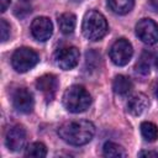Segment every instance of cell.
Here are the masks:
<instances>
[{
    "instance_id": "23",
    "label": "cell",
    "mask_w": 158,
    "mask_h": 158,
    "mask_svg": "<svg viewBox=\"0 0 158 158\" xmlns=\"http://www.w3.org/2000/svg\"><path fill=\"white\" fill-rule=\"evenodd\" d=\"M149 2H151L152 9H153L154 11H157V12H158V0H151Z\"/></svg>"
},
{
    "instance_id": "6",
    "label": "cell",
    "mask_w": 158,
    "mask_h": 158,
    "mask_svg": "<svg viewBox=\"0 0 158 158\" xmlns=\"http://www.w3.org/2000/svg\"><path fill=\"white\" fill-rule=\"evenodd\" d=\"M79 57H80V53L77 47L67 46L56 51L54 63L63 70H70L78 64Z\"/></svg>"
},
{
    "instance_id": "17",
    "label": "cell",
    "mask_w": 158,
    "mask_h": 158,
    "mask_svg": "<svg viewBox=\"0 0 158 158\" xmlns=\"http://www.w3.org/2000/svg\"><path fill=\"white\" fill-rule=\"evenodd\" d=\"M141 133L146 141L154 142L158 138V127L153 122L144 121L141 123Z\"/></svg>"
},
{
    "instance_id": "21",
    "label": "cell",
    "mask_w": 158,
    "mask_h": 158,
    "mask_svg": "<svg viewBox=\"0 0 158 158\" xmlns=\"http://www.w3.org/2000/svg\"><path fill=\"white\" fill-rule=\"evenodd\" d=\"M139 157H154V158H158V152H154V151H141L138 153Z\"/></svg>"
},
{
    "instance_id": "20",
    "label": "cell",
    "mask_w": 158,
    "mask_h": 158,
    "mask_svg": "<svg viewBox=\"0 0 158 158\" xmlns=\"http://www.w3.org/2000/svg\"><path fill=\"white\" fill-rule=\"evenodd\" d=\"M0 32H1V41L5 42L10 37V25L6 22L5 19L0 20Z\"/></svg>"
},
{
    "instance_id": "5",
    "label": "cell",
    "mask_w": 158,
    "mask_h": 158,
    "mask_svg": "<svg viewBox=\"0 0 158 158\" xmlns=\"http://www.w3.org/2000/svg\"><path fill=\"white\" fill-rule=\"evenodd\" d=\"M109 54L114 64L122 67L131 60L133 54V48H132V44L126 38H118L112 43Z\"/></svg>"
},
{
    "instance_id": "16",
    "label": "cell",
    "mask_w": 158,
    "mask_h": 158,
    "mask_svg": "<svg viewBox=\"0 0 158 158\" xmlns=\"http://www.w3.org/2000/svg\"><path fill=\"white\" fill-rule=\"evenodd\" d=\"M102 154L107 158L127 157V152L125 151V148L115 142H106L102 147Z\"/></svg>"
},
{
    "instance_id": "12",
    "label": "cell",
    "mask_w": 158,
    "mask_h": 158,
    "mask_svg": "<svg viewBox=\"0 0 158 158\" xmlns=\"http://www.w3.org/2000/svg\"><path fill=\"white\" fill-rule=\"evenodd\" d=\"M148 107V98L142 94H135L127 100V111L133 116H139Z\"/></svg>"
},
{
    "instance_id": "4",
    "label": "cell",
    "mask_w": 158,
    "mask_h": 158,
    "mask_svg": "<svg viewBox=\"0 0 158 158\" xmlns=\"http://www.w3.org/2000/svg\"><path fill=\"white\" fill-rule=\"evenodd\" d=\"M38 54L32 48L21 47L14 52L11 57V64L16 72L25 73L32 69L38 63Z\"/></svg>"
},
{
    "instance_id": "1",
    "label": "cell",
    "mask_w": 158,
    "mask_h": 158,
    "mask_svg": "<svg viewBox=\"0 0 158 158\" xmlns=\"http://www.w3.org/2000/svg\"><path fill=\"white\" fill-rule=\"evenodd\" d=\"M58 135L64 142L72 146H83L89 143L94 137L95 126L88 120H69L59 126Z\"/></svg>"
},
{
    "instance_id": "22",
    "label": "cell",
    "mask_w": 158,
    "mask_h": 158,
    "mask_svg": "<svg viewBox=\"0 0 158 158\" xmlns=\"http://www.w3.org/2000/svg\"><path fill=\"white\" fill-rule=\"evenodd\" d=\"M11 0H0V6H1V12H5L6 9L9 7Z\"/></svg>"
},
{
    "instance_id": "19",
    "label": "cell",
    "mask_w": 158,
    "mask_h": 158,
    "mask_svg": "<svg viewBox=\"0 0 158 158\" xmlns=\"http://www.w3.org/2000/svg\"><path fill=\"white\" fill-rule=\"evenodd\" d=\"M151 69V53L148 52H143L141 58L138 59V62L136 63V70L139 74H148Z\"/></svg>"
},
{
    "instance_id": "7",
    "label": "cell",
    "mask_w": 158,
    "mask_h": 158,
    "mask_svg": "<svg viewBox=\"0 0 158 158\" xmlns=\"http://www.w3.org/2000/svg\"><path fill=\"white\" fill-rule=\"evenodd\" d=\"M137 37L146 44H154L158 42V25L151 19H142L136 25Z\"/></svg>"
},
{
    "instance_id": "2",
    "label": "cell",
    "mask_w": 158,
    "mask_h": 158,
    "mask_svg": "<svg viewBox=\"0 0 158 158\" xmlns=\"http://www.w3.org/2000/svg\"><path fill=\"white\" fill-rule=\"evenodd\" d=\"M107 22L102 14L96 10H89L83 19L81 31L89 41H99L107 33Z\"/></svg>"
},
{
    "instance_id": "13",
    "label": "cell",
    "mask_w": 158,
    "mask_h": 158,
    "mask_svg": "<svg viewBox=\"0 0 158 158\" xmlns=\"http://www.w3.org/2000/svg\"><path fill=\"white\" fill-rule=\"evenodd\" d=\"M133 85H132V81L126 75H117L115 79H114V83H112V89L114 91L120 95V96H125L127 95L131 90H132Z\"/></svg>"
},
{
    "instance_id": "18",
    "label": "cell",
    "mask_w": 158,
    "mask_h": 158,
    "mask_svg": "<svg viewBox=\"0 0 158 158\" xmlns=\"http://www.w3.org/2000/svg\"><path fill=\"white\" fill-rule=\"evenodd\" d=\"M46 154H47V148L42 142L30 143L25 149V156H27V157L42 158V157H46Z\"/></svg>"
},
{
    "instance_id": "9",
    "label": "cell",
    "mask_w": 158,
    "mask_h": 158,
    "mask_svg": "<svg viewBox=\"0 0 158 158\" xmlns=\"http://www.w3.org/2000/svg\"><path fill=\"white\" fill-rule=\"evenodd\" d=\"M31 33L37 41L44 42L49 40L53 33V25L51 20L44 16L36 17L31 23Z\"/></svg>"
},
{
    "instance_id": "3",
    "label": "cell",
    "mask_w": 158,
    "mask_h": 158,
    "mask_svg": "<svg viewBox=\"0 0 158 158\" xmlns=\"http://www.w3.org/2000/svg\"><path fill=\"white\" fill-rule=\"evenodd\" d=\"M91 104V96L81 85H72L63 94L64 107L73 114L85 111Z\"/></svg>"
},
{
    "instance_id": "15",
    "label": "cell",
    "mask_w": 158,
    "mask_h": 158,
    "mask_svg": "<svg viewBox=\"0 0 158 158\" xmlns=\"http://www.w3.org/2000/svg\"><path fill=\"white\" fill-rule=\"evenodd\" d=\"M107 5L115 14L125 15L132 10L135 0H107Z\"/></svg>"
},
{
    "instance_id": "14",
    "label": "cell",
    "mask_w": 158,
    "mask_h": 158,
    "mask_svg": "<svg viewBox=\"0 0 158 158\" xmlns=\"http://www.w3.org/2000/svg\"><path fill=\"white\" fill-rule=\"evenodd\" d=\"M75 23H77V17L72 12H64L59 16L58 19V26L62 33L64 35H70L73 33L74 28H75Z\"/></svg>"
},
{
    "instance_id": "10",
    "label": "cell",
    "mask_w": 158,
    "mask_h": 158,
    "mask_svg": "<svg viewBox=\"0 0 158 158\" xmlns=\"http://www.w3.org/2000/svg\"><path fill=\"white\" fill-rule=\"evenodd\" d=\"M33 104L35 102H33L32 94L25 88L16 89L15 93L12 94V105L19 112H22V114L31 112L33 109Z\"/></svg>"
},
{
    "instance_id": "11",
    "label": "cell",
    "mask_w": 158,
    "mask_h": 158,
    "mask_svg": "<svg viewBox=\"0 0 158 158\" xmlns=\"http://www.w3.org/2000/svg\"><path fill=\"white\" fill-rule=\"evenodd\" d=\"M36 88L47 100H52L58 89V79L53 74H44L36 80Z\"/></svg>"
},
{
    "instance_id": "26",
    "label": "cell",
    "mask_w": 158,
    "mask_h": 158,
    "mask_svg": "<svg viewBox=\"0 0 158 158\" xmlns=\"http://www.w3.org/2000/svg\"><path fill=\"white\" fill-rule=\"evenodd\" d=\"M22 1H30V0H22Z\"/></svg>"
},
{
    "instance_id": "24",
    "label": "cell",
    "mask_w": 158,
    "mask_h": 158,
    "mask_svg": "<svg viewBox=\"0 0 158 158\" xmlns=\"http://www.w3.org/2000/svg\"><path fill=\"white\" fill-rule=\"evenodd\" d=\"M156 68H157V70H158V57L156 58Z\"/></svg>"
},
{
    "instance_id": "8",
    "label": "cell",
    "mask_w": 158,
    "mask_h": 158,
    "mask_svg": "<svg viewBox=\"0 0 158 158\" xmlns=\"http://www.w3.org/2000/svg\"><path fill=\"white\" fill-rule=\"evenodd\" d=\"M26 142V130L20 126V125H15L11 126L5 136V143L6 147L12 151V152H19L23 148Z\"/></svg>"
},
{
    "instance_id": "25",
    "label": "cell",
    "mask_w": 158,
    "mask_h": 158,
    "mask_svg": "<svg viewBox=\"0 0 158 158\" xmlns=\"http://www.w3.org/2000/svg\"><path fill=\"white\" fill-rule=\"evenodd\" d=\"M156 96H157V99H158V88H157V90H156Z\"/></svg>"
}]
</instances>
